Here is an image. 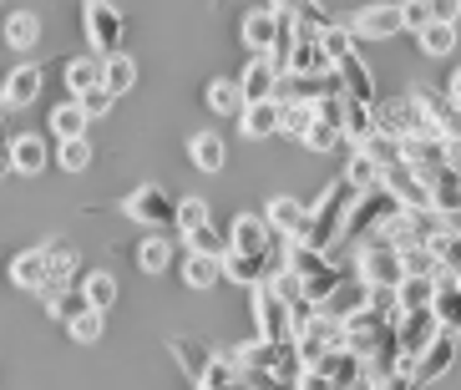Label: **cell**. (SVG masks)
I'll return each mask as SVG.
<instances>
[{
    "label": "cell",
    "mask_w": 461,
    "mask_h": 390,
    "mask_svg": "<svg viewBox=\"0 0 461 390\" xmlns=\"http://www.w3.org/2000/svg\"><path fill=\"white\" fill-rule=\"evenodd\" d=\"M203 102H208L213 117H239V112H244V92H239V81H233V77H213V81H208Z\"/></svg>",
    "instance_id": "cell-30"
},
{
    "label": "cell",
    "mask_w": 461,
    "mask_h": 390,
    "mask_svg": "<svg viewBox=\"0 0 461 390\" xmlns=\"http://www.w3.org/2000/svg\"><path fill=\"white\" fill-rule=\"evenodd\" d=\"M426 11H431V21H447V26H456L461 0H426Z\"/></svg>",
    "instance_id": "cell-54"
},
{
    "label": "cell",
    "mask_w": 461,
    "mask_h": 390,
    "mask_svg": "<svg viewBox=\"0 0 461 390\" xmlns=\"http://www.w3.org/2000/svg\"><path fill=\"white\" fill-rule=\"evenodd\" d=\"M401 213V203L391 198V188H370L350 198V213H345V229H339V243H360L370 233H380L391 218Z\"/></svg>",
    "instance_id": "cell-4"
},
{
    "label": "cell",
    "mask_w": 461,
    "mask_h": 390,
    "mask_svg": "<svg viewBox=\"0 0 461 390\" xmlns=\"http://www.w3.org/2000/svg\"><path fill=\"white\" fill-rule=\"evenodd\" d=\"M279 233L269 229V218L264 213H239L229 223V249H244V254H269Z\"/></svg>",
    "instance_id": "cell-16"
},
{
    "label": "cell",
    "mask_w": 461,
    "mask_h": 390,
    "mask_svg": "<svg viewBox=\"0 0 461 390\" xmlns=\"http://www.w3.org/2000/svg\"><path fill=\"white\" fill-rule=\"evenodd\" d=\"M41 86H46V71L36 67V61H21L11 77L0 81V107L5 112H26L31 102L41 96Z\"/></svg>",
    "instance_id": "cell-13"
},
{
    "label": "cell",
    "mask_w": 461,
    "mask_h": 390,
    "mask_svg": "<svg viewBox=\"0 0 461 390\" xmlns=\"http://www.w3.org/2000/svg\"><path fill=\"white\" fill-rule=\"evenodd\" d=\"M239 132H244L249 142L279 137V96H269V102H244V112H239Z\"/></svg>",
    "instance_id": "cell-20"
},
{
    "label": "cell",
    "mask_w": 461,
    "mask_h": 390,
    "mask_svg": "<svg viewBox=\"0 0 461 390\" xmlns=\"http://www.w3.org/2000/svg\"><path fill=\"white\" fill-rule=\"evenodd\" d=\"M370 132H375V112H370L366 102H355V96H345V117H339V137L360 148V142H366Z\"/></svg>",
    "instance_id": "cell-35"
},
{
    "label": "cell",
    "mask_w": 461,
    "mask_h": 390,
    "mask_svg": "<svg viewBox=\"0 0 461 390\" xmlns=\"http://www.w3.org/2000/svg\"><path fill=\"white\" fill-rule=\"evenodd\" d=\"M5 173H15V168H11V137L0 132V177H5Z\"/></svg>",
    "instance_id": "cell-56"
},
{
    "label": "cell",
    "mask_w": 461,
    "mask_h": 390,
    "mask_svg": "<svg viewBox=\"0 0 461 390\" xmlns=\"http://www.w3.org/2000/svg\"><path fill=\"white\" fill-rule=\"evenodd\" d=\"M203 223H213V218H208V198H177L173 203V229L183 233V239H188L193 229H203Z\"/></svg>",
    "instance_id": "cell-40"
},
{
    "label": "cell",
    "mask_w": 461,
    "mask_h": 390,
    "mask_svg": "<svg viewBox=\"0 0 461 390\" xmlns=\"http://www.w3.org/2000/svg\"><path fill=\"white\" fill-rule=\"evenodd\" d=\"M366 304H370V289H366V284H360V279H339L320 310L335 314V320H350V314H355V310H366Z\"/></svg>",
    "instance_id": "cell-25"
},
{
    "label": "cell",
    "mask_w": 461,
    "mask_h": 390,
    "mask_svg": "<svg viewBox=\"0 0 461 390\" xmlns=\"http://www.w3.org/2000/svg\"><path fill=\"white\" fill-rule=\"evenodd\" d=\"M345 390H375V376H370V370H366V376H360V380H350V385H345Z\"/></svg>",
    "instance_id": "cell-58"
},
{
    "label": "cell",
    "mask_w": 461,
    "mask_h": 390,
    "mask_svg": "<svg viewBox=\"0 0 461 390\" xmlns=\"http://www.w3.org/2000/svg\"><path fill=\"white\" fill-rule=\"evenodd\" d=\"M375 127L380 132H391V137H436L431 127H426V117H420L416 107V96H401V102H385V107H375Z\"/></svg>",
    "instance_id": "cell-12"
},
{
    "label": "cell",
    "mask_w": 461,
    "mask_h": 390,
    "mask_svg": "<svg viewBox=\"0 0 461 390\" xmlns=\"http://www.w3.org/2000/svg\"><path fill=\"white\" fill-rule=\"evenodd\" d=\"M0 41H5L11 51H36V46H41V15L36 11H11L5 26H0Z\"/></svg>",
    "instance_id": "cell-22"
},
{
    "label": "cell",
    "mask_w": 461,
    "mask_h": 390,
    "mask_svg": "<svg viewBox=\"0 0 461 390\" xmlns=\"http://www.w3.org/2000/svg\"><path fill=\"white\" fill-rule=\"evenodd\" d=\"M82 26H86V46H92V56H117L127 41V21L117 5H107V0H86L82 5Z\"/></svg>",
    "instance_id": "cell-5"
},
{
    "label": "cell",
    "mask_w": 461,
    "mask_h": 390,
    "mask_svg": "<svg viewBox=\"0 0 461 390\" xmlns=\"http://www.w3.org/2000/svg\"><path fill=\"white\" fill-rule=\"evenodd\" d=\"M299 142H304L310 152H335L339 142H345V137H339V127H335V122H320V117H314V122H310V132L299 137Z\"/></svg>",
    "instance_id": "cell-49"
},
{
    "label": "cell",
    "mask_w": 461,
    "mask_h": 390,
    "mask_svg": "<svg viewBox=\"0 0 461 390\" xmlns=\"http://www.w3.org/2000/svg\"><path fill=\"white\" fill-rule=\"evenodd\" d=\"M456 340H461V330H456Z\"/></svg>",
    "instance_id": "cell-59"
},
{
    "label": "cell",
    "mask_w": 461,
    "mask_h": 390,
    "mask_svg": "<svg viewBox=\"0 0 461 390\" xmlns=\"http://www.w3.org/2000/svg\"><path fill=\"white\" fill-rule=\"evenodd\" d=\"M183 284H188V289H213V284H223V258L193 254L188 249V258H183Z\"/></svg>",
    "instance_id": "cell-33"
},
{
    "label": "cell",
    "mask_w": 461,
    "mask_h": 390,
    "mask_svg": "<svg viewBox=\"0 0 461 390\" xmlns=\"http://www.w3.org/2000/svg\"><path fill=\"white\" fill-rule=\"evenodd\" d=\"M355 279L366 284V289H395V284L406 279V269H401V249H395L385 233L360 239L355 243Z\"/></svg>",
    "instance_id": "cell-3"
},
{
    "label": "cell",
    "mask_w": 461,
    "mask_h": 390,
    "mask_svg": "<svg viewBox=\"0 0 461 390\" xmlns=\"http://www.w3.org/2000/svg\"><path fill=\"white\" fill-rule=\"evenodd\" d=\"M401 269L420 274V279H436V274H441V264H436V254L426 249V243H411V249H401Z\"/></svg>",
    "instance_id": "cell-47"
},
{
    "label": "cell",
    "mask_w": 461,
    "mask_h": 390,
    "mask_svg": "<svg viewBox=\"0 0 461 390\" xmlns=\"http://www.w3.org/2000/svg\"><path fill=\"white\" fill-rule=\"evenodd\" d=\"M41 304L56 324H71L86 310V295H82V284H56V289H41Z\"/></svg>",
    "instance_id": "cell-24"
},
{
    "label": "cell",
    "mask_w": 461,
    "mask_h": 390,
    "mask_svg": "<svg viewBox=\"0 0 461 390\" xmlns=\"http://www.w3.org/2000/svg\"><path fill=\"white\" fill-rule=\"evenodd\" d=\"M416 41H420V51H426V56H451V51H456V26L431 21V26L416 31Z\"/></svg>",
    "instance_id": "cell-41"
},
{
    "label": "cell",
    "mask_w": 461,
    "mask_h": 390,
    "mask_svg": "<svg viewBox=\"0 0 461 390\" xmlns=\"http://www.w3.org/2000/svg\"><path fill=\"white\" fill-rule=\"evenodd\" d=\"M92 142H86V137H67V142H61V148H56V162H61V168H67V173H86V168H92Z\"/></svg>",
    "instance_id": "cell-46"
},
{
    "label": "cell",
    "mask_w": 461,
    "mask_h": 390,
    "mask_svg": "<svg viewBox=\"0 0 461 390\" xmlns=\"http://www.w3.org/2000/svg\"><path fill=\"white\" fill-rule=\"evenodd\" d=\"M46 254H51V274H46V289H56V284H77V254H71V243L51 239V243H46Z\"/></svg>",
    "instance_id": "cell-39"
},
{
    "label": "cell",
    "mask_w": 461,
    "mask_h": 390,
    "mask_svg": "<svg viewBox=\"0 0 461 390\" xmlns=\"http://www.w3.org/2000/svg\"><path fill=\"white\" fill-rule=\"evenodd\" d=\"M177 258V243L163 239V233H148V239L137 243V269L142 274H167Z\"/></svg>",
    "instance_id": "cell-27"
},
{
    "label": "cell",
    "mask_w": 461,
    "mask_h": 390,
    "mask_svg": "<svg viewBox=\"0 0 461 390\" xmlns=\"http://www.w3.org/2000/svg\"><path fill=\"white\" fill-rule=\"evenodd\" d=\"M314 122V102H279V137H304Z\"/></svg>",
    "instance_id": "cell-43"
},
{
    "label": "cell",
    "mask_w": 461,
    "mask_h": 390,
    "mask_svg": "<svg viewBox=\"0 0 461 390\" xmlns=\"http://www.w3.org/2000/svg\"><path fill=\"white\" fill-rule=\"evenodd\" d=\"M77 102H82L86 122H96V117H107V112L117 107V96H112L107 86H92V92H86V96H77Z\"/></svg>",
    "instance_id": "cell-51"
},
{
    "label": "cell",
    "mask_w": 461,
    "mask_h": 390,
    "mask_svg": "<svg viewBox=\"0 0 461 390\" xmlns=\"http://www.w3.org/2000/svg\"><path fill=\"white\" fill-rule=\"evenodd\" d=\"M167 350H173V360L183 365V376H188L193 385H203L208 365H213V355H218V350H208L203 340H188V335H173L167 340Z\"/></svg>",
    "instance_id": "cell-21"
},
{
    "label": "cell",
    "mask_w": 461,
    "mask_h": 390,
    "mask_svg": "<svg viewBox=\"0 0 461 390\" xmlns=\"http://www.w3.org/2000/svg\"><path fill=\"white\" fill-rule=\"evenodd\" d=\"M173 203L177 198H167L163 183H142V188H132L122 198V213L137 218V223H148V229H167L173 223Z\"/></svg>",
    "instance_id": "cell-9"
},
{
    "label": "cell",
    "mask_w": 461,
    "mask_h": 390,
    "mask_svg": "<svg viewBox=\"0 0 461 390\" xmlns=\"http://www.w3.org/2000/svg\"><path fill=\"white\" fill-rule=\"evenodd\" d=\"M314 365H320V370H325V376L335 380L339 390L350 385V380H360V376H366V360H360V355H355L350 345H339V350L320 355V360H314Z\"/></svg>",
    "instance_id": "cell-28"
},
{
    "label": "cell",
    "mask_w": 461,
    "mask_h": 390,
    "mask_svg": "<svg viewBox=\"0 0 461 390\" xmlns=\"http://www.w3.org/2000/svg\"><path fill=\"white\" fill-rule=\"evenodd\" d=\"M289 390H339V385L320 370V365H299V376H294V385H289Z\"/></svg>",
    "instance_id": "cell-52"
},
{
    "label": "cell",
    "mask_w": 461,
    "mask_h": 390,
    "mask_svg": "<svg viewBox=\"0 0 461 390\" xmlns=\"http://www.w3.org/2000/svg\"><path fill=\"white\" fill-rule=\"evenodd\" d=\"M426 249L436 254L441 274H456V279H461V233H456V229H447V223H441V229L426 239Z\"/></svg>",
    "instance_id": "cell-36"
},
{
    "label": "cell",
    "mask_w": 461,
    "mask_h": 390,
    "mask_svg": "<svg viewBox=\"0 0 461 390\" xmlns=\"http://www.w3.org/2000/svg\"><path fill=\"white\" fill-rule=\"evenodd\" d=\"M102 86H107L112 96H127L137 86V61L127 51H117V56H102Z\"/></svg>",
    "instance_id": "cell-32"
},
{
    "label": "cell",
    "mask_w": 461,
    "mask_h": 390,
    "mask_svg": "<svg viewBox=\"0 0 461 390\" xmlns=\"http://www.w3.org/2000/svg\"><path fill=\"white\" fill-rule=\"evenodd\" d=\"M360 152H366V158L375 162V168H391V162H401V158H406V152H401V137L380 132V127L366 137V142H360Z\"/></svg>",
    "instance_id": "cell-42"
},
{
    "label": "cell",
    "mask_w": 461,
    "mask_h": 390,
    "mask_svg": "<svg viewBox=\"0 0 461 390\" xmlns=\"http://www.w3.org/2000/svg\"><path fill=\"white\" fill-rule=\"evenodd\" d=\"M441 335V320H436L431 310H411L395 320V345H401V365H416L420 350L431 345V340Z\"/></svg>",
    "instance_id": "cell-10"
},
{
    "label": "cell",
    "mask_w": 461,
    "mask_h": 390,
    "mask_svg": "<svg viewBox=\"0 0 461 390\" xmlns=\"http://www.w3.org/2000/svg\"><path fill=\"white\" fill-rule=\"evenodd\" d=\"M401 21H406L411 36H416L420 26H431V11H426V0H401Z\"/></svg>",
    "instance_id": "cell-53"
},
{
    "label": "cell",
    "mask_w": 461,
    "mask_h": 390,
    "mask_svg": "<svg viewBox=\"0 0 461 390\" xmlns=\"http://www.w3.org/2000/svg\"><path fill=\"white\" fill-rule=\"evenodd\" d=\"M285 71H294V77H320V71H330L325 46H320V31L294 26V41H289V56H285Z\"/></svg>",
    "instance_id": "cell-14"
},
{
    "label": "cell",
    "mask_w": 461,
    "mask_h": 390,
    "mask_svg": "<svg viewBox=\"0 0 461 390\" xmlns=\"http://www.w3.org/2000/svg\"><path fill=\"white\" fill-rule=\"evenodd\" d=\"M279 77L285 71L274 67L269 56H249L244 61V71H239V92H244V102H269V96H279Z\"/></svg>",
    "instance_id": "cell-15"
},
{
    "label": "cell",
    "mask_w": 461,
    "mask_h": 390,
    "mask_svg": "<svg viewBox=\"0 0 461 390\" xmlns=\"http://www.w3.org/2000/svg\"><path fill=\"white\" fill-rule=\"evenodd\" d=\"M249 299H254L258 340H294V314H289V304L279 299V289H274L269 279L254 284V289H249Z\"/></svg>",
    "instance_id": "cell-7"
},
{
    "label": "cell",
    "mask_w": 461,
    "mask_h": 390,
    "mask_svg": "<svg viewBox=\"0 0 461 390\" xmlns=\"http://www.w3.org/2000/svg\"><path fill=\"white\" fill-rule=\"evenodd\" d=\"M188 158L198 173H223V162H229V148H223V137L218 132H193L188 137Z\"/></svg>",
    "instance_id": "cell-26"
},
{
    "label": "cell",
    "mask_w": 461,
    "mask_h": 390,
    "mask_svg": "<svg viewBox=\"0 0 461 390\" xmlns=\"http://www.w3.org/2000/svg\"><path fill=\"white\" fill-rule=\"evenodd\" d=\"M431 299H436V279L406 274V279L395 284V304H401V314H411V310H431Z\"/></svg>",
    "instance_id": "cell-37"
},
{
    "label": "cell",
    "mask_w": 461,
    "mask_h": 390,
    "mask_svg": "<svg viewBox=\"0 0 461 390\" xmlns=\"http://www.w3.org/2000/svg\"><path fill=\"white\" fill-rule=\"evenodd\" d=\"M239 41H244V51L269 56L274 67L285 71L289 41H294V21H289L274 0H269V5H254V11H244V21H239Z\"/></svg>",
    "instance_id": "cell-1"
},
{
    "label": "cell",
    "mask_w": 461,
    "mask_h": 390,
    "mask_svg": "<svg viewBox=\"0 0 461 390\" xmlns=\"http://www.w3.org/2000/svg\"><path fill=\"white\" fill-rule=\"evenodd\" d=\"M447 102H451V107H461V67H456V77L447 81Z\"/></svg>",
    "instance_id": "cell-57"
},
{
    "label": "cell",
    "mask_w": 461,
    "mask_h": 390,
    "mask_svg": "<svg viewBox=\"0 0 461 390\" xmlns=\"http://www.w3.org/2000/svg\"><path fill=\"white\" fill-rule=\"evenodd\" d=\"M183 243H188L193 254H213V258H223V254H229V233H218L213 223H203V229H193Z\"/></svg>",
    "instance_id": "cell-48"
},
{
    "label": "cell",
    "mask_w": 461,
    "mask_h": 390,
    "mask_svg": "<svg viewBox=\"0 0 461 390\" xmlns=\"http://www.w3.org/2000/svg\"><path fill=\"white\" fill-rule=\"evenodd\" d=\"M102 320H107L102 310H82L77 320L67 324V335L77 340V345H96V340H102Z\"/></svg>",
    "instance_id": "cell-50"
},
{
    "label": "cell",
    "mask_w": 461,
    "mask_h": 390,
    "mask_svg": "<svg viewBox=\"0 0 461 390\" xmlns=\"http://www.w3.org/2000/svg\"><path fill=\"white\" fill-rule=\"evenodd\" d=\"M11 284L15 289H36L41 295L46 289V274H51V254H46V243H36V249H21V254L11 258Z\"/></svg>",
    "instance_id": "cell-18"
},
{
    "label": "cell",
    "mask_w": 461,
    "mask_h": 390,
    "mask_svg": "<svg viewBox=\"0 0 461 390\" xmlns=\"http://www.w3.org/2000/svg\"><path fill=\"white\" fill-rule=\"evenodd\" d=\"M345 183H350L355 193H370V188H380V168H375V162H370L360 148H355L350 162H345Z\"/></svg>",
    "instance_id": "cell-44"
},
{
    "label": "cell",
    "mask_w": 461,
    "mask_h": 390,
    "mask_svg": "<svg viewBox=\"0 0 461 390\" xmlns=\"http://www.w3.org/2000/svg\"><path fill=\"white\" fill-rule=\"evenodd\" d=\"M339 345H345V320H335V314H325V310H314L310 320L294 330V350L304 365H314L320 355L339 350Z\"/></svg>",
    "instance_id": "cell-6"
},
{
    "label": "cell",
    "mask_w": 461,
    "mask_h": 390,
    "mask_svg": "<svg viewBox=\"0 0 461 390\" xmlns=\"http://www.w3.org/2000/svg\"><path fill=\"white\" fill-rule=\"evenodd\" d=\"M264 218H269V229L279 233V239L299 243V239H304V229H310V203H299V198H269V203H264Z\"/></svg>",
    "instance_id": "cell-17"
},
{
    "label": "cell",
    "mask_w": 461,
    "mask_h": 390,
    "mask_svg": "<svg viewBox=\"0 0 461 390\" xmlns=\"http://www.w3.org/2000/svg\"><path fill=\"white\" fill-rule=\"evenodd\" d=\"M11 168L21 177H41L46 168H51V148H46L41 132H21L11 137Z\"/></svg>",
    "instance_id": "cell-19"
},
{
    "label": "cell",
    "mask_w": 461,
    "mask_h": 390,
    "mask_svg": "<svg viewBox=\"0 0 461 390\" xmlns=\"http://www.w3.org/2000/svg\"><path fill=\"white\" fill-rule=\"evenodd\" d=\"M350 31L360 41H395L401 31H406V21H401V0H370L366 11L350 15Z\"/></svg>",
    "instance_id": "cell-8"
},
{
    "label": "cell",
    "mask_w": 461,
    "mask_h": 390,
    "mask_svg": "<svg viewBox=\"0 0 461 390\" xmlns=\"http://www.w3.org/2000/svg\"><path fill=\"white\" fill-rule=\"evenodd\" d=\"M431 314L441 320V330H461V279H456V274H436Z\"/></svg>",
    "instance_id": "cell-23"
},
{
    "label": "cell",
    "mask_w": 461,
    "mask_h": 390,
    "mask_svg": "<svg viewBox=\"0 0 461 390\" xmlns=\"http://www.w3.org/2000/svg\"><path fill=\"white\" fill-rule=\"evenodd\" d=\"M61 77H67V92L71 96H86L92 86H102V56H71Z\"/></svg>",
    "instance_id": "cell-34"
},
{
    "label": "cell",
    "mask_w": 461,
    "mask_h": 390,
    "mask_svg": "<svg viewBox=\"0 0 461 390\" xmlns=\"http://www.w3.org/2000/svg\"><path fill=\"white\" fill-rule=\"evenodd\" d=\"M339 279H345V269H339V264H325L320 274H310V279H299V284H304V299H310L314 310H320V304L330 299V289H335Z\"/></svg>",
    "instance_id": "cell-45"
},
{
    "label": "cell",
    "mask_w": 461,
    "mask_h": 390,
    "mask_svg": "<svg viewBox=\"0 0 461 390\" xmlns=\"http://www.w3.org/2000/svg\"><path fill=\"white\" fill-rule=\"evenodd\" d=\"M77 284H82V295H86V310H102V314H107L112 304L122 299V284L112 279L107 269H92L86 279H77Z\"/></svg>",
    "instance_id": "cell-31"
},
{
    "label": "cell",
    "mask_w": 461,
    "mask_h": 390,
    "mask_svg": "<svg viewBox=\"0 0 461 390\" xmlns=\"http://www.w3.org/2000/svg\"><path fill=\"white\" fill-rule=\"evenodd\" d=\"M51 132L67 142V137H86V112L82 102L71 96V102H61V107H51Z\"/></svg>",
    "instance_id": "cell-38"
},
{
    "label": "cell",
    "mask_w": 461,
    "mask_h": 390,
    "mask_svg": "<svg viewBox=\"0 0 461 390\" xmlns=\"http://www.w3.org/2000/svg\"><path fill=\"white\" fill-rule=\"evenodd\" d=\"M451 365H461V340H456V330H441V335L420 350V360L411 365V380H416V385H431V380L447 376Z\"/></svg>",
    "instance_id": "cell-11"
},
{
    "label": "cell",
    "mask_w": 461,
    "mask_h": 390,
    "mask_svg": "<svg viewBox=\"0 0 461 390\" xmlns=\"http://www.w3.org/2000/svg\"><path fill=\"white\" fill-rule=\"evenodd\" d=\"M350 198H355V188L345 183V177H335V183H330V188L310 203V229H304V239H299V243H310V249L330 254V249L339 243V229H345Z\"/></svg>",
    "instance_id": "cell-2"
},
{
    "label": "cell",
    "mask_w": 461,
    "mask_h": 390,
    "mask_svg": "<svg viewBox=\"0 0 461 390\" xmlns=\"http://www.w3.org/2000/svg\"><path fill=\"white\" fill-rule=\"evenodd\" d=\"M441 162H447V173L461 177V137H441Z\"/></svg>",
    "instance_id": "cell-55"
},
{
    "label": "cell",
    "mask_w": 461,
    "mask_h": 390,
    "mask_svg": "<svg viewBox=\"0 0 461 390\" xmlns=\"http://www.w3.org/2000/svg\"><path fill=\"white\" fill-rule=\"evenodd\" d=\"M274 5H279L294 26H310V31H330V26H335V11H330L325 0H274Z\"/></svg>",
    "instance_id": "cell-29"
}]
</instances>
